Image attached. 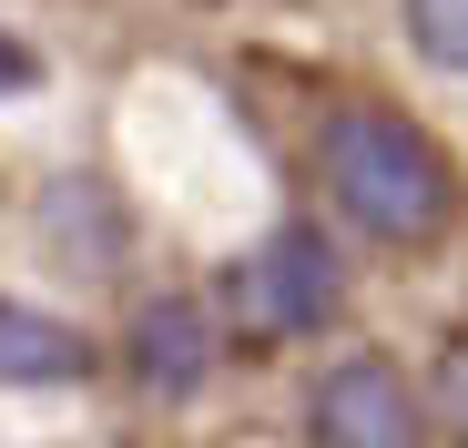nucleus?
Listing matches in <instances>:
<instances>
[{
    "label": "nucleus",
    "instance_id": "f257e3e1",
    "mask_svg": "<svg viewBox=\"0 0 468 448\" xmlns=\"http://www.w3.org/2000/svg\"><path fill=\"white\" fill-rule=\"evenodd\" d=\"M316 184H326V204L356 224V235H377V245H438L448 224H458V174H448V154H438L408 112H387V102L326 112V133H316Z\"/></svg>",
    "mask_w": 468,
    "mask_h": 448
},
{
    "label": "nucleus",
    "instance_id": "f03ea898",
    "mask_svg": "<svg viewBox=\"0 0 468 448\" xmlns=\"http://www.w3.org/2000/svg\"><path fill=\"white\" fill-rule=\"evenodd\" d=\"M224 295H234V316H245L255 336H316L346 306V265H336V245L316 235V224H275V235L234 265Z\"/></svg>",
    "mask_w": 468,
    "mask_h": 448
},
{
    "label": "nucleus",
    "instance_id": "7ed1b4c3",
    "mask_svg": "<svg viewBox=\"0 0 468 448\" xmlns=\"http://www.w3.org/2000/svg\"><path fill=\"white\" fill-rule=\"evenodd\" d=\"M305 438L316 448H428V408L387 357H336L305 398Z\"/></svg>",
    "mask_w": 468,
    "mask_h": 448
},
{
    "label": "nucleus",
    "instance_id": "20e7f679",
    "mask_svg": "<svg viewBox=\"0 0 468 448\" xmlns=\"http://www.w3.org/2000/svg\"><path fill=\"white\" fill-rule=\"evenodd\" d=\"M122 357H133V378L153 398H194L214 378V316L194 306V295H153V306H133Z\"/></svg>",
    "mask_w": 468,
    "mask_h": 448
},
{
    "label": "nucleus",
    "instance_id": "39448f33",
    "mask_svg": "<svg viewBox=\"0 0 468 448\" xmlns=\"http://www.w3.org/2000/svg\"><path fill=\"white\" fill-rule=\"evenodd\" d=\"M82 378H92V336L0 295V388H82Z\"/></svg>",
    "mask_w": 468,
    "mask_h": 448
},
{
    "label": "nucleus",
    "instance_id": "423d86ee",
    "mask_svg": "<svg viewBox=\"0 0 468 448\" xmlns=\"http://www.w3.org/2000/svg\"><path fill=\"white\" fill-rule=\"evenodd\" d=\"M398 11H408L418 61H438V71H458V82H468V0H398Z\"/></svg>",
    "mask_w": 468,
    "mask_h": 448
},
{
    "label": "nucleus",
    "instance_id": "0eeeda50",
    "mask_svg": "<svg viewBox=\"0 0 468 448\" xmlns=\"http://www.w3.org/2000/svg\"><path fill=\"white\" fill-rule=\"evenodd\" d=\"M438 418H448V438L468 448V336L438 357Z\"/></svg>",
    "mask_w": 468,
    "mask_h": 448
},
{
    "label": "nucleus",
    "instance_id": "6e6552de",
    "mask_svg": "<svg viewBox=\"0 0 468 448\" xmlns=\"http://www.w3.org/2000/svg\"><path fill=\"white\" fill-rule=\"evenodd\" d=\"M31 82H41V51H31L21 31H0V102H21Z\"/></svg>",
    "mask_w": 468,
    "mask_h": 448
}]
</instances>
